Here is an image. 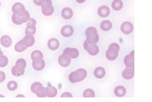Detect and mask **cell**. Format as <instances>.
<instances>
[{"label":"cell","mask_w":152,"mask_h":102,"mask_svg":"<svg viewBox=\"0 0 152 102\" xmlns=\"http://www.w3.org/2000/svg\"><path fill=\"white\" fill-rule=\"evenodd\" d=\"M87 75V73L85 69L80 68L71 73L69 76V79L72 83L80 82L84 79Z\"/></svg>","instance_id":"6da1fadb"},{"label":"cell","mask_w":152,"mask_h":102,"mask_svg":"<svg viewBox=\"0 0 152 102\" xmlns=\"http://www.w3.org/2000/svg\"><path fill=\"white\" fill-rule=\"evenodd\" d=\"M86 36V41L89 44H96L99 40V36L97 29L95 27L88 28L85 31Z\"/></svg>","instance_id":"7a4b0ae2"},{"label":"cell","mask_w":152,"mask_h":102,"mask_svg":"<svg viewBox=\"0 0 152 102\" xmlns=\"http://www.w3.org/2000/svg\"><path fill=\"white\" fill-rule=\"evenodd\" d=\"M119 50L120 47L118 44L116 43L111 44L106 52L107 58L111 61L116 59L118 57Z\"/></svg>","instance_id":"3957f363"},{"label":"cell","mask_w":152,"mask_h":102,"mask_svg":"<svg viewBox=\"0 0 152 102\" xmlns=\"http://www.w3.org/2000/svg\"><path fill=\"white\" fill-rule=\"evenodd\" d=\"M83 46L85 49L91 55L96 56L99 52V48L96 44H89L86 40L83 43Z\"/></svg>","instance_id":"277c9868"},{"label":"cell","mask_w":152,"mask_h":102,"mask_svg":"<svg viewBox=\"0 0 152 102\" xmlns=\"http://www.w3.org/2000/svg\"><path fill=\"white\" fill-rule=\"evenodd\" d=\"M71 58L69 55L64 53L60 55L58 58L59 64L64 67L69 66L71 63Z\"/></svg>","instance_id":"5b68a950"},{"label":"cell","mask_w":152,"mask_h":102,"mask_svg":"<svg viewBox=\"0 0 152 102\" xmlns=\"http://www.w3.org/2000/svg\"><path fill=\"white\" fill-rule=\"evenodd\" d=\"M124 63L127 67L132 68L134 66V51L131 52L124 58Z\"/></svg>","instance_id":"8992f818"},{"label":"cell","mask_w":152,"mask_h":102,"mask_svg":"<svg viewBox=\"0 0 152 102\" xmlns=\"http://www.w3.org/2000/svg\"><path fill=\"white\" fill-rule=\"evenodd\" d=\"M121 30L124 34H130L133 32V25L129 22H124L122 23L121 26Z\"/></svg>","instance_id":"52a82bcc"},{"label":"cell","mask_w":152,"mask_h":102,"mask_svg":"<svg viewBox=\"0 0 152 102\" xmlns=\"http://www.w3.org/2000/svg\"><path fill=\"white\" fill-rule=\"evenodd\" d=\"M74 32L73 27L69 25H67L63 27L61 30V33L64 37L66 38L70 37Z\"/></svg>","instance_id":"ba28073f"},{"label":"cell","mask_w":152,"mask_h":102,"mask_svg":"<svg viewBox=\"0 0 152 102\" xmlns=\"http://www.w3.org/2000/svg\"><path fill=\"white\" fill-rule=\"evenodd\" d=\"M32 66L35 70L40 71L44 68L45 63L43 58H39L33 60Z\"/></svg>","instance_id":"9c48e42d"},{"label":"cell","mask_w":152,"mask_h":102,"mask_svg":"<svg viewBox=\"0 0 152 102\" xmlns=\"http://www.w3.org/2000/svg\"><path fill=\"white\" fill-rule=\"evenodd\" d=\"M22 40L24 45L27 48L32 46L35 42V38L32 35H26Z\"/></svg>","instance_id":"30bf717a"},{"label":"cell","mask_w":152,"mask_h":102,"mask_svg":"<svg viewBox=\"0 0 152 102\" xmlns=\"http://www.w3.org/2000/svg\"><path fill=\"white\" fill-rule=\"evenodd\" d=\"M63 53L69 55L72 59H75L78 57L79 52L76 48H67L64 49Z\"/></svg>","instance_id":"8fae6325"},{"label":"cell","mask_w":152,"mask_h":102,"mask_svg":"<svg viewBox=\"0 0 152 102\" xmlns=\"http://www.w3.org/2000/svg\"><path fill=\"white\" fill-rule=\"evenodd\" d=\"M97 12L99 16L105 18L109 16L111 13V10L108 6H102L98 8Z\"/></svg>","instance_id":"7c38bea8"},{"label":"cell","mask_w":152,"mask_h":102,"mask_svg":"<svg viewBox=\"0 0 152 102\" xmlns=\"http://www.w3.org/2000/svg\"><path fill=\"white\" fill-rule=\"evenodd\" d=\"M25 10L24 4L20 2L15 3L12 7V11L14 14L17 15L23 13Z\"/></svg>","instance_id":"4fadbf2b"},{"label":"cell","mask_w":152,"mask_h":102,"mask_svg":"<svg viewBox=\"0 0 152 102\" xmlns=\"http://www.w3.org/2000/svg\"><path fill=\"white\" fill-rule=\"evenodd\" d=\"M134 75V68L126 67L122 73V76L123 78L126 80L132 79Z\"/></svg>","instance_id":"5bb4252c"},{"label":"cell","mask_w":152,"mask_h":102,"mask_svg":"<svg viewBox=\"0 0 152 102\" xmlns=\"http://www.w3.org/2000/svg\"><path fill=\"white\" fill-rule=\"evenodd\" d=\"M46 96L49 98H54L57 94V91L54 86H49L45 90Z\"/></svg>","instance_id":"9a60e30c"},{"label":"cell","mask_w":152,"mask_h":102,"mask_svg":"<svg viewBox=\"0 0 152 102\" xmlns=\"http://www.w3.org/2000/svg\"><path fill=\"white\" fill-rule=\"evenodd\" d=\"M17 19L18 21L22 24L27 22L30 18V15L27 10L22 13L17 15Z\"/></svg>","instance_id":"2e32d148"},{"label":"cell","mask_w":152,"mask_h":102,"mask_svg":"<svg viewBox=\"0 0 152 102\" xmlns=\"http://www.w3.org/2000/svg\"><path fill=\"white\" fill-rule=\"evenodd\" d=\"M60 44L59 40L53 38L49 39L48 43V46L49 49L55 51L58 49Z\"/></svg>","instance_id":"e0dca14e"},{"label":"cell","mask_w":152,"mask_h":102,"mask_svg":"<svg viewBox=\"0 0 152 102\" xmlns=\"http://www.w3.org/2000/svg\"><path fill=\"white\" fill-rule=\"evenodd\" d=\"M0 41L1 45L4 48H7L11 46L12 44V39L8 35L3 36Z\"/></svg>","instance_id":"ac0fdd59"},{"label":"cell","mask_w":152,"mask_h":102,"mask_svg":"<svg viewBox=\"0 0 152 102\" xmlns=\"http://www.w3.org/2000/svg\"><path fill=\"white\" fill-rule=\"evenodd\" d=\"M62 16L66 19H71L73 15L72 10L69 7H65L61 11Z\"/></svg>","instance_id":"d6986e66"},{"label":"cell","mask_w":152,"mask_h":102,"mask_svg":"<svg viewBox=\"0 0 152 102\" xmlns=\"http://www.w3.org/2000/svg\"><path fill=\"white\" fill-rule=\"evenodd\" d=\"M126 93V89L122 86H117L114 91L115 94L118 97H122L125 96Z\"/></svg>","instance_id":"ffe728a7"},{"label":"cell","mask_w":152,"mask_h":102,"mask_svg":"<svg viewBox=\"0 0 152 102\" xmlns=\"http://www.w3.org/2000/svg\"><path fill=\"white\" fill-rule=\"evenodd\" d=\"M123 6L122 0H114L112 3L111 6L115 11H118L122 9Z\"/></svg>","instance_id":"44dd1931"},{"label":"cell","mask_w":152,"mask_h":102,"mask_svg":"<svg viewBox=\"0 0 152 102\" xmlns=\"http://www.w3.org/2000/svg\"><path fill=\"white\" fill-rule=\"evenodd\" d=\"M112 24L108 20H104L101 24L100 27L101 29L104 31H108L112 27Z\"/></svg>","instance_id":"7402d4cb"},{"label":"cell","mask_w":152,"mask_h":102,"mask_svg":"<svg viewBox=\"0 0 152 102\" xmlns=\"http://www.w3.org/2000/svg\"><path fill=\"white\" fill-rule=\"evenodd\" d=\"M94 74L96 78L101 79L103 78L105 75L106 71L103 68L98 67L94 71Z\"/></svg>","instance_id":"603a6c76"},{"label":"cell","mask_w":152,"mask_h":102,"mask_svg":"<svg viewBox=\"0 0 152 102\" xmlns=\"http://www.w3.org/2000/svg\"><path fill=\"white\" fill-rule=\"evenodd\" d=\"M26 64V62L25 59L23 58H20L18 59L15 65V67L19 71L24 70Z\"/></svg>","instance_id":"cb8c5ba5"},{"label":"cell","mask_w":152,"mask_h":102,"mask_svg":"<svg viewBox=\"0 0 152 102\" xmlns=\"http://www.w3.org/2000/svg\"><path fill=\"white\" fill-rule=\"evenodd\" d=\"M45 88L41 85L36 90L35 93L39 98H45L46 97L45 91Z\"/></svg>","instance_id":"d4e9b609"},{"label":"cell","mask_w":152,"mask_h":102,"mask_svg":"<svg viewBox=\"0 0 152 102\" xmlns=\"http://www.w3.org/2000/svg\"><path fill=\"white\" fill-rule=\"evenodd\" d=\"M27 48L24 45L22 40L16 44L14 47L15 50L18 53H21L24 52Z\"/></svg>","instance_id":"484cf974"},{"label":"cell","mask_w":152,"mask_h":102,"mask_svg":"<svg viewBox=\"0 0 152 102\" xmlns=\"http://www.w3.org/2000/svg\"><path fill=\"white\" fill-rule=\"evenodd\" d=\"M44 55L42 53L41 51L39 50H36L31 53V59L33 61L35 59L39 58H43Z\"/></svg>","instance_id":"4316f807"},{"label":"cell","mask_w":152,"mask_h":102,"mask_svg":"<svg viewBox=\"0 0 152 102\" xmlns=\"http://www.w3.org/2000/svg\"><path fill=\"white\" fill-rule=\"evenodd\" d=\"M36 31V28L34 25H28L26 27L25 33L26 35H34Z\"/></svg>","instance_id":"83f0119b"},{"label":"cell","mask_w":152,"mask_h":102,"mask_svg":"<svg viewBox=\"0 0 152 102\" xmlns=\"http://www.w3.org/2000/svg\"><path fill=\"white\" fill-rule=\"evenodd\" d=\"M84 98H95V92L91 89H88L84 91L83 94Z\"/></svg>","instance_id":"f1b7e54d"},{"label":"cell","mask_w":152,"mask_h":102,"mask_svg":"<svg viewBox=\"0 0 152 102\" xmlns=\"http://www.w3.org/2000/svg\"><path fill=\"white\" fill-rule=\"evenodd\" d=\"M8 89L10 91H14L18 88V84L16 81H9L7 84Z\"/></svg>","instance_id":"f546056e"},{"label":"cell","mask_w":152,"mask_h":102,"mask_svg":"<svg viewBox=\"0 0 152 102\" xmlns=\"http://www.w3.org/2000/svg\"><path fill=\"white\" fill-rule=\"evenodd\" d=\"M9 62L7 57L4 55L0 57V68H3L6 67L8 65Z\"/></svg>","instance_id":"4dcf8cb0"},{"label":"cell","mask_w":152,"mask_h":102,"mask_svg":"<svg viewBox=\"0 0 152 102\" xmlns=\"http://www.w3.org/2000/svg\"><path fill=\"white\" fill-rule=\"evenodd\" d=\"M11 72L13 75L16 77L23 76L25 73V70L19 71L15 68V66H13L11 70Z\"/></svg>","instance_id":"1f68e13d"},{"label":"cell","mask_w":152,"mask_h":102,"mask_svg":"<svg viewBox=\"0 0 152 102\" xmlns=\"http://www.w3.org/2000/svg\"><path fill=\"white\" fill-rule=\"evenodd\" d=\"M54 11V8L52 6L49 9L44 10L41 9V12L43 14L46 16H49L53 14Z\"/></svg>","instance_id":"d6a6232c"},{"label":"cell","mask_w":152,"mask_h":102,"mask_svg":"<svg viewBox=\"0 0 152 102\" xmlns=\"http://www.w3.org/2000/svg\"><path fill=\"white\" fill-rule=\"evenodd\" d=\"M52 6L51 0H45L44 4L41 6V9L48 10Z\"/></svg>","instance_id":"836d02e7"},{"label":"cell","mask_w":152,"mask_h":102,"mask_svg":"<svg viewBox=\"0 0 152 102\" xmlns=\"http://www.w3.org/2000/svg\"><path fill=\"white\" fill-rule=\"evenodd\" d=\"M41 85H43V84L39 82H36L34 83L31 86V91L34 93H35V91L36 88Z\"/></svg>","instance_id":"e575fe53"},{"label":"cell","mask_w":152,"mask_h":102,"mask_svg":"<svg viewBox=\"0 0 152 102\" xmlns=\"http://www.w3.org/2000/svg\"><path fill=\"white\" fill-rule=\"evenodd\" d=\"M17 15L13 14L12 16V20L13 22L15 24L20 25L22 24L20 23L17 19Z\"/></svg>","instance_id":"d590c367"},{"label":"cell","mask_w":152,"mask_h":102,"mask_svg":"<svg viewBox=\"0 0 152 102\" xmlns=\"http://www.w3.org/2000/svg\"><path fill=\"white\" fill-rule=\"evenodd\" d=\"M45 0H34V3L38 6H41L44 4Z\"/></svg>","instance_id":"8d00e7d4"},{"label":"cell","mask_w":152,"mask_h":102,"mask_svg":"<svg viewBox=\"0 0 152 102\" xmlns=\"http://www.w3.org/2000/svg\"><path fill=\"white\" fill-rule=\"evenodd\" d=\"M6 75L2 71H0V83H2L5 80Z\"/></svg>","instance_id":"74e56055"},{"label":"cell","mask_w":152,"mask_h":102,"mask_svg":"<svg viewBox=\"0 0 152 102\" xmlns=\"http://www.w3.org/2000/svg\"><path fill=\"white\" fill-rule=\"evenodd\" d=\"M29 21L27 24H26V25H34L35 26L36 25V22L34 19L31 18L29 19Z\"/></svg>","instance_id":"f35d334b"},{"label":"cell","mask_w":152,"mask_h":102,"mask_svg":"<svg viewBox=\"0 0 152 102\" xmlns=\"http://www.w3.org/2000/svg\"><path fill=\"white\" fill-rule=\"evenodd\" d=\"M61 98H64V97H70L72 98L73 97V96L72 94L69 93V92H66L65 93H64L62 94L61 96Z\"/></svg>","instance_id":"ab89813d"},{"label":"cell","mask_w":152,"mask_h":102,"mask_svg":"<svg viewBox=\"0 0 152 102\" xmlns=\"http://www.w3.org/2000/svg\"><path fill=\"white\" fill-rule=\"evenodd\" d=\"M86 0H76V1L79 4H82L85 2Z\"/></svg>","instance_id":"60d3db41"},{"label":"cell","mask_w":152,"mask_h":102,"mask_svg":"<svg viewBox=\"0 0 152 102\" xmlns=\"http://www.w3.org/2000/svg\"><path fill=\"white\" fill-rule=\"evenodd\" d=\"M3 55V53L2 52V51L1 50V49H0V57L1 56Z\"/></svg>","instance_id":"b9f144b4"},{"label":"cell","mask_w":152,"mask_h":102,"mask_svg":"<svg viewBox=\"0 0 152 102\" xmlns=\"http://www.w3.org/2000/svg\"><path fill=\"white\" fill-rule=\"evenodd\" d=\"M4 98L5 97L0 94V98Z\"/></svg>","instance_id":"7bdbcfd3"},{"label":"cell","mask_w":152,"mask_h":102,"mask_svg":"<svg viewBox=\"0 0 152 102\" xmlns=\"http://www.w3.org/2000/svg\"><path fill=\"white\" fill-rule=\"evenodd\" d=\"M1 2H0V7H1Z\"/></svg>","instance_id":"ee69618b"},{"label":"cell","mask_w":152,"mask_h":102,"mask_svg":"<svg viewBox=\"0 0 152 102\" xmlns=\"http://www.w3.org/2000/svg\"><path fill=\"white\" fill-rule=\"evenodd\" d=\"M0 49H1V47H0Z\"/></svg>","instance_id":"f6af8a7d"}]
</instances>
